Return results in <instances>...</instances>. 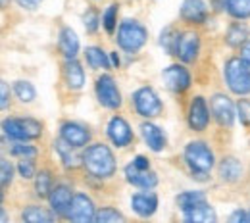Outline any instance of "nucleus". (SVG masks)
Instances as JSON below:
<instances>
[{"mask_svg":"<svg viewBox=\"0 0 250 223\" xmlns=\"http://www.w3.org/2000/svg\"><path fill=\"white\" fill-rule=\"evenodd\" d=\"M83 167L96 179H108L116 171V158L106 144H91L81 156Z\"/></svg>","mask_w":250,"mask_h":223,"instance_id":"obj_1","label":"nucleus"},{"mask_svg":"<svg viewBox=\"0 0 250 223\" xmlns=\"http://www.w3.org/2000/svg\"><path fill=\"white\" fill-rule=\"evenodd\" d=\"M185 162L190 167L192 175H208L210 169L214 167V152L210 146L202 141H192L185 146Z\"/></svg>","mask_w":250,"mask_h":223,"instance_id":"obj_2","label":"nucleus"},{"mask_svg":"<svg viewBox=\"0 0 250 223\" xmlns=\"http://www.w3.org/2000/svg\"><path fill=\"white\" fill-rule=\"evenodd\" d=\"M146 39H148V31L135 20H124L120 23V29H118V44L120 48L133 54V52H139L145 44H146Z\"/></svg>","mask_w":250,"mask_h":223,"instance_id":"obj_3","label":"nucleus"},{"mask_svg":"<svg viewBox=\"0 0 250 223\" xmlns=\"http://www.w3.org/2000/svg\"><path fill=\"white\" fill-rule=\"evenodd\" d=\"M225 81L235 95H249L250 93V69L243 58H231L225 64Z\"/></svg>","mask_w":250,"mask_h":223,"instance_id":"obj_4","label":"nucleus"},{"mask_svg":"<svg viewBox=\"0 0 250 223\" xmlns=\"http://www.w3.org/2000/svg\"><path fill=\"white\" fill-rule=\"evenodd\" d=\"M133 104H135V110L139 116L143 118H156L162 114L164 106H162V100L158 98V95L154 93V89L150 87H141L139 91H135L133 95Z\"/></svg>","mask_w":250,"mask_h":223,"instance_id":"obj_5","label":"nucleus"},{"mask_svg":"<svg viewBox=\"0 0 250 223\" xmlns=\"http://www.w3.org/2000/svg\"><path fill=\"white\" fill-rule=\"evenodd\" d=\"M96 98L108 110H116L122 106V93L112 75H100L96 79Z\"/></svg>","mask_w":250,"mask_h":223,"instance_id":"obj_6","label":"nucleus"},{"mask_svg":"<svg viewBox=\"0 0 250 223\" xmlns=\"http://www.w3.org/2000/svg\"><path fill=\"white\" fill-rule=\"evenodd\" d=\"M94 218H96V210H94L93 200L87 194H83V192L73 194V202H71L67 220L77 223H89L94 222Z\"/></svg>","mask_w":250,"mask_h":223,"instance_id":"obj_7","label":"nucleus"},{"mask_svg":"<svg viewBox=\"0 0 250 223\" xmlns=\"http://www.w3.org/2000/svg\"><path fill=\"white\" fill-rule=\"evenodd\" d=\"M162 77H164L166 87L169 91H173V93H185L190 87V73L183 65H169V67H166Z\"/></svg>","mask_w":250,"mask_h":223,"instance_id":"obj_8","label":"nucleus"},{"mask_svg":"<svg viewBox=\"0 0 250 223\" xmlns=\"http://www.w3.org/2000/svg\"><path fill=\"white\" fill-rule=\"evenodd\" d=\"M198 48H200V37L194 31H185L179 35V41L175 46V56L185 64L194 62Z\"/></svg>","mask_w":250,"mask_h":223,"instance_id":"obj_9","label":"nucleus"},{"mask_svg":"<svg viewBox=\"0 0 250 223\" xmlns=\"http://www.w3.org/2000/svg\"><path fill=\"white\" fill-rule=\"evenodd\" d=\"M210 106H212V114L216 118L219 125L223 127H231L235 122V110H233V102L225 95H214L210 98Z\"/></svg>","mask_w":250,"mask_h":223,"instance_id":"obj_10","label":"nucleus"},{"mask_svg":"<svg viewBox=\"0 0 250 223\" xmlns=\"http://www.w3.org/2000/svg\"><path fill=\"white\" fill-rule=\"evenodd\" d=\"M210 122V112L202 96H194L188 106V125L194 131H204Z\"/></svg>","mask_w":250,"mask_h":223,"instance_id":"obj_11","label":"nucleus"},{"mask_svg":"<svg viewBox=\"0 0 250 223\" xmlns=\"http://www.w3.org/2000/svg\"><path fill=\"white\" fill-rule=\"evenodd\" d=\"M60 135H62V139L67 144H71V146H75V148L87 146L89 141H91L89 129L83 127L81 123H75V122H65V123H62Z\"/></svg>","mask_w":250,"mask_h":223,"instance_id":"obj_12","label":"nucleus"},{"mask_svg":"<svg viewBox=\"0 0 250 223\" xmlns=\"http://www.w3.org/2000/svg\"><path fill=\"white\" fill-rule=\"evenodd\" d=\"M125 177L131 185L139 187V189H154L158 185V175L150 169H139L133 162L125 167Z\"/></svg>","mask_w":250,"mask_h":223,"instance_id":"obj_13","label":"nucleus"},{"mask_svg":"<svg viewBox=\"0 0 250 223\" xmlns=\"http://www.w3.org/2000/svg\"><path fill=\"white\" fill-rule=\"evenodd\" d=\"M108 137L110 141L118 146V148H124V146H129L131 141H133V131L129 127V123L125 122L124 118L116 116L110 120L108 123Z\"/></svg>","mask_w":250,"mask_h":223,"instance_id":"obj_14","label":"nucleus"},{"mask_svg":"<svg viewBox=\"0 0 250 223\" xmlns=\"http://www.w3.org/2000/svg\"><path fill=\"white\" fill-rule=\"evenodd\" d=\"M48 200H50V206H52V210H54L56 216L67 218L69 208H71V202H73V194H71V189L67 185H56L52 189V192H50Z\"/></svg>","mask_w":250,"mask_h":223,"instance_id":"obj_15","label":"nucleus"},{"mask_svg":"<svg viewBox=\"0 0 250 223\" xmlns=\"http://www.w3.org/2000/svg\"><path fill=\"white\" fill-rule=\"evenodd\" d=\"M131 208L141 218H150L158 210V196L154 192H139L131 198Z\"/></svg>","mask_w":250,"mask_h":223,"instance_id":"obj_16","label":"nucleus"},{"mask_svg":"<svg viewBox=\"0 0 250 223\" xmlns=\"http://www.w3.org/2000/svg\"><path fill=\"white\" fill-rule=\"evenodd\" d=\"M181 18L187 23H204L208 18V8L204 0H185L181 4Z\"/></svg>","mask_w":250,"mask_h":223,"instance_id":"obj_17","label":"nucleus"},{"mask_svg":"<svg viewBox=\"0 0 250 223\" xmlns=\"http://www.w3.org/2000/svg\"><path fill=\"white\" fill-rule=\"evenodd\" d=\"M63 77H65V83L71 91H81L83 85H85V71H83V65L79 64L75 58L73 60H67L63 65Z\"/></svg>","mask_w":250,"mask_h":223,"instance_id":"obj_18","label":"nucleus"},{"mask_svg":"<svg viewBox=\"0 0 250 223\" xmlns=\"http://www.w3.org/2000/svg\"><path fill=\"white\" fill-rule=\"evenodd\" d=\"M141 133H143V139H145V142L148 144V148L150 150H154V152H162L164 148H166V135H164V131L154 125V123H143L141 125Z\"/></svg>","mask_w":250,"mask_h":223,"instance_id":"obj_19","label":"nucleus"},{"mask_svg":"<svg viewBox=\"0 0 250 223\" xmlns=\"http://www.w3.org/2000/svg\"><path fill=\"white\" fill-rule=\"evenodd\" d=\"M183 214H185V220L190 223H214L218 220L214 208H212L210 204H206V202H202V204L190 208V210L183 212Z\"/></svg>","mask_w":250,"mask_h":223,"instance_id":"obj_20","label":"nucleus"},{"mask_svg":"<svg viewBox=\"0 0 250 223\" xmlns=\"http://www.w3.org/2000/svg\"><path fill=\"white\" fill-rule=\"evenodd\" d=\"M60 50L65 60H73L79 52V39L71 27H63L60 33Z\"/></svg>","mask_w":250,"mask_h":223,"instance_id":"obj_21","label":"nucleus"},{"mask_svg":"<svg viewBox=\"0 0 250 223\" xmlns=\"http://www.w3.org/2000/svg\"><path fill=\"white\" fill-rule=\"evenodd\" d=\"M241 175H243V165H241L239 160L233 158V156H227V158L221 160V163H219V177L223 181L235 183V181L241 179Z\"/></svg>","mask_w":250,"mask_h":223,"instance_id":"obj_22","label":"nucleus"},{"mask_svg":"<svg viewBox=\"0 0 250 223\" xmlns=\"http://www.w3.org/2000/svg\"><path fill=\"white\" fill-rule=\"evenodd\" d=\"M85 58H87V64L91 65L93 69H106V67H110L108 54L102 48H98V46H89L85 50Z\"/></svg>","mask_w":250,"mask_h":223,"instance_id":"obj_23","label":"nucleus"},{"mask_svg":"<svg viewBox=\"0 0 250 223\" xmlns=\"http://www.w3.org/2000/svg\"><path fill=\"white\" fill-rule=\"evenodd\" d=\"M21 220L27 223H50L54 220V216L50 212H46L44 208L39 206H29L21 212Z\"/></svg>","mask_w":250,"mask_h":223,"instance_id":"obj_24","label":"nucleus"},{"mask_svg":"<svg viewBox=\"0 0 250 223\" xmlns=\"http://www.w3.org/2000/svg\"><path fill=\"white\" fill-rule=\"evenodd\" d=\"M202 202H206V196L200 191H185L177 196V206L181 208V212H187L190 208L202 204Z\"/></svg>","mask_w":250,"mask_h":223,"instance_id":"obj_25","label":"nucleus"},{"mask_svg":"<svg viewBox=\"0 0 250 223\" xmlns=\"http://www.w3.org/2000/svg\"><path fill=\"white\" fill-rule=\"evenodd\" d=\"M54 148L58 150V154H60V158H62L65 167H77V165H79V158L73 154V148H75V146L67 144L63 139H60V141L54 142Z\"/></svg>","mask_w":250,"mask_h":223,"instance_id":"obj_26","label":"nucleus"},{"mask_svg":"<svg viewBox=\"0 0 250 223\" xmlns=\"http://www.w3.org/2000/svg\"><path fill=\"white\" fill-rule=\"evenodd\" d=\"M225 10L235 20H247L250 18V0H227Z\"/></svg>","mask_w":250,"mask_h":223,"instance_id":"obj_27","label":"nucleus"},{"mask_svg":"<svg viewBox=\"0 0 250 223\" xmlns=\"http://www.w3.org/2000/svg\"><path fill=\"white\" fill-rule=\"evenodd\" d=\"M247 39H249V29L243 23H233L225 37L227 44H231V46H241L247 42Z\"/></svg>","mask_w":250,"mask_h":223,"instance_id":"obj_28","label":"nucleus"},{"mask_svg":"<svg viewBox=\"0 0 250 223\" xmlns=\"http://www.w3.org/2000/svg\"><path fill=\"white\" fill-rule=\"evenodd\" d=\"M2 129H4V135L10 137L12 141H27V137H25V133H23V129H21V123H20V118L4 120Z\"/></svg>","mask_w":250,"mask_h":223,"instance_id":"obj_29","label":"nucleus"},{"mask_svg":"<svg viewBox=\"0 0 250 223\" xmlns=\"http://www.w3.org/2000/svg\"><path fill=\"white\" fill-rule=\"evenodd\" d=\"M52 189H54V187H52V177H50V173H48V171H41V173L37 175V179H35V192H37V196H39V198H48Z\"/></svg>","mask_w":250,"mask_h":223,"instance_id":"obj_30","label":"nucleus"},{"mask_svg":"<svg viewBox=\"0 0 250 223\" xmlns=\"http://www.w3.org/2000/svg\"><path fill=\"white\" fill-rule=\"evenodd\" d=\"M179 35L173 27H166L162 35H160V44L169 52V54H175V46H177V41H179Z\"/></svg>","mask_w":250,"mask_h":223,"instance_id":"obj_31","label":"nucleus"},{"mask_svg":"<svg viewBox=\"0 0 250 223\" xmlns=\"http://www.w3.org/2000/svg\"><path fill=\"white\" fill-rule=\"evenodd\" d=\"M14 93L16 96L21 100V102H33L35 100V87H33L29 81H16L14 83Z\"/></svg>","mask_w":250,"mask_h":223,"instance_id":"obj_32","label":"nucleus"},{"mask_svg":"<svg viewBox=\"0 0 250 223\" xmlns=\"http://www.w3.org/2000/svg\"><path fill=\"white\" fill-rule=\"evenodd\" d=\"M96 223H118V222H125L124 214H120L118 210H114L112 206H106L102 210L96 212V218H94Z\"/></svg>","mask_w":250,"mask_h":223,"instance_id":"obj_33","label":"nucleus"},{"mask_svg":"<svg viewBox=\"0 0 250 223\" xmlns=\"http://www.w3.org/2000/svg\"><path fill=\"white\" fill-rule=\"evenodd\" d=\"M20 123H21V129H23L27 141H33V139H39L41 137V133H42L41 122H37L33 118H20Z\"/></svg>","mask_w":250,"mask_h":223,"instance_id":"obj_34","label":"nucleus"},{"mask_svg":"<svg viewBox=\"0 0 250 223\" xmlns=\"http://www.w3.org/2000/svg\"><path fill=\"white\" fill-rule=\"evenodd\" d=\"M102 23H104V29L112 33L116 31V23H118V4H110L102 16Z\"/></svg>","mask_w":250,"mask_h":223,"instance_id":"obj_35","label":"nucleus"},{"mask_svg":"<svg viewBox=\"0 0 250 223\" xmlns=\"http://www.w3.org/2000/svg\"><path fill=\"white\" fill-rule=\"evenodd\" d=\"M12 154L18 156V158H29L33 160L37 156V148L31 144H25V141H18L14 146H12Z\"/></svg>","mask_w":250,"mask_h":223,"instance_id":"obj_36","label":"nucleus"},{"mask_svg":"<svg viewBox=\"0 0 250 223\" xmlns=\"http://www.w3.org/2000/svg\"><path fill=\"white\" fill-rule=\"evenodd\" d=\"M237 110H239V120H241V123H243V125H250V100H247V98L239 100Z\"/></svg>","mask_w":250,"mask_h":223,"instance_id":"obj_37","label":"nucleus"},{"mask_svg":"<svg viewBox=\"0 0 250 223\" xmlns=\"http://www.w3.org/2000/svg\"><path fill=\"white\" fill-rule=\"evenodd\" d=\"M83 23H85V29L87 33H94L98 29V14L94 12L93 8L87 10V14L83 16Z\"/></svg>","mask_w":250,"mask_h":223,"instance_id":"obj_38","label":"nucleus"},{"mask_svg":"<svg viewBox=\"0 0 250 223\" xmlns=\"http://www.w3.org/2000/svg\"><path fill=\"white\" fill-rule=\"evenodd\" d=\"M18 171L23 179H31L35 175V165H33V160L29 158H21V162L18 163Z\"/></svg>","mask_w":250,"mask_h":223,"instance_id":"obj_39","label":"nucleus"},{"mask_svg":"<svg viewBox=\"0 0 250 223\" xmlns=\"http://www.w3.org/2000/svg\"><path fill=\"white\" fill-rule=\"evenodd\" d=\"M12 173H14V167H12V163L8 162V160L2 158V189H6L8 185H10V181H12Z\"/></svg>","mask_w":250,"mask_h":223,"instance_id":"obj_40","label":"nucleus"},{"mask_svg":"<svg viewBox=\"0 0 250 223\" xmlns=\"http://www.w3.org/2000/svg\"><path fill=\"white\" fill-rule=\"evenodd\" d=\"M229 222L231 223H245V222H249V216H247V212H243V210H235V212L231 214Z\"/></svg>","mask_w":250,"mask_h":223,"instance_id":"obj_41","label":"nucleus"},{"mask_svg":"<svg viewBox=\"0 0 250 223\" xmlns=\"http://www.w3.org/2000/svg\"><path fill=\"white\" fill-rule=\"evenodd\" d=\"M241 58H243L245 64L250 67V41H247V42L241 46Z\"/></svg>","mask_w":250,"mask_h":223,"instance_id":"obj_42","label":"nucleus"},{"mask_svg":"<svg viewBox=\"0 0 250 223\" xmlns=\"http://www.w3.org/2000/svg\"><path fill=\"white\" fill-rule=\"evenodd\" d=\"M21 8H25V10H35L39 4H41V0H16Z\"/></svg>","mask_w":250,"mask_h":223,"instance_id":"obj_43","label":"nucleus"},{"mask_svg":"<svg viewBox=\"0 0 250 223\" xmlns=\"http://www.w3.org/2000/svg\"><path fill=\"white\" fill-rule=\"evenodd\" d=\"M133 163H135L139 169H150V163H148V160L145 158V156H137V158L133 160Z\"/></svg>","mask_w":250,"mask_h":223,"instance_id":"obj_44","label":"nucleus"},{"mask_svg":"<svg viewBox=\"0 0 250 223\" xmlns=\"http://www.w3.org/2000/svg\"><path fill=\"white\" fill-rule=\"evenodd\" d=\"M2 110H6L8 108V83L6 81H2Z\"/></svg>","mask_w":250,"mask_h":223,"instance_id":"obj_45","label":"nucleus"},{"mask_svg":"<svg viewBox=\"0 0 250 223\" xmlns=\"http://www.w3.org/2000/svg\"><path fill=\"white\" fill-rule=\"evenodd\" d=\"M110 58H112V64L120 65V56H118V52H112V54H110Z\"/></svg>","mask_w":250,"mask_h":223,"instance_id":"obj_46","label":"nucleus"},{"mask_svg":"<svg viewBox=\"0 0 250 223\" xmlns=\"http://www.w3.org/2000/svg\"><path fill=\"white\" fill-rule=\"evenodd\" d=\"M6 222H8V218H6V212L2 210V223H6Z\"/></svg>","mask_w":250,"mask_h":223,"instance_id":"obj_47","label":"nucleus"},{"mask_svg":"<svg viewBox=\"0 0 250 223\" xmlns=\"http://www.w3.org/2000/svg\"><path fill=\"white\" fill-rule=\"evenodd\" d=\"M2 4H6V0H2Z\"/></svg>","mask_w":250,"mask_h":223,"instance_id":"obj_48","label":"nucleus"}]
</instances>
